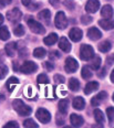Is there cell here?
<instances>
[{"label": "cell", "instance_id": "35", "mask_svg": "<svg viewBox=\"0 0 114 128\" xmlns=\"http://www.w3.org/2000/svg\"><path fill=\"white\" fill-rule=\"evenodd\" d=\"M106 115H107V118H108V122L112 124L113 119H114V107H108L106 109Z\"/></svg>", "mask_w": 114, "mask_h": 128}, {"label": "cell", "instance_id": "46", "mask_svg": "<svg viewBox=\"0 0 114 128\" xmlns=\"http://www.w3.org/2000/svg\"><path fill=\"white\" fill-rule=\"evenodd\" d=\"M105 73H106V68H103V70L99 73V77H101V78H102V77H104V74Z\"/></svg>", "mask_w": 114, "mask_h": 128}, {"label": "cell", "instance_id": "13", "mask_svg": "<svg viewBox=\"0 0 114 128\" xmlns=\"http://www.w3.org/2000/svg\"><path fill=\"white\" fill-rule=\"evenodd\" d=\"M59 48L65 53L71 51V43L69 42V40L65 38V36H62V38H61L60 42H59Z\"/></svg>", "mask_w": 114, "mask_h": 128}, {"label": "cell", "instance_id": "17", "mask_svg": "<svg viewBox=\"0 0 114 128\" xmlns=\"http://www.w3.org/2000/svg\"><path fill=\"white\" fill-rule=\"evenodd\" d=\"M97 88H99V83H97V82H90V83H87L85 85V87H84V94L89 95V94H91L92 92L96 90Z\"/></svg>", "mask_w": 114, "mask_h": 128}, {"label": "cell", "instance_id": "1", "mask_svg": "<svg viewBox=\"0 0 114 128\" xmlns=\"http://www.w3.org/2000/svg\"><path fill=\"white\" fill-rule=\"evenodd\" d=\"M12 107L20 116H29L31 113H32V109H31L30 106L26 105L22 100H16L12 103Z\"/></svg>", "mask_w": 114, "mask_h": 128}, {"label": "cell", "instance_id": "49", "mask_svg": "<svg viewBox=\"0 0 114 128\" xmlns=\"http://www.w3.org/2000/svg\"><path fill=\"white\" fill-rule=\"evenodd\" d=\"M2 22H4V17H2V16L0 14V26L2 24Z\"/></svg>", "mask_w": 114, "mask_h": 128}, {"label": "cell", "instance_id": "3", "mask_svg": "<svg viewBox=\"0 0 114 128\" xmlns=\"http://www.w3.org/2000/svg\"><path fill=\"white\" fill-rule=\"evenodd\" d=\"M54 23H55V26L60 30H63V29L67 28L68 26V20H67V17H65L64 12L62 11H59L55 16V19H54Z\"/></svg>", "mask_w": 114, "mask_h": 128}, {"label": "cell", "instance_id": "28", "mask_svg": "<svg viewBox=\"0 0 114 128\" xmlns=\"http://www.w3.org/2000/svg\"><path fill=\"white\" fill-rule=\"evenodd\" d=\"M81 75H82V77H83L84 80H90L92 76H93V74H92L90 68H87V66H83V68H82V71H81Z\"/></svg>", "mask_w": 114, "mask_h": 128}, {"label": "cell", "instance_id": "41", "mask_svg": "<svg viewBox=\"0 0 114 128\" xmlns=\"http://www.w3.org/2000/svg\"><path fill=\"white\" fill-rule=\"evenodd\" d=\"M5 127H18V122H9L5 125Z\"/></svg>", "mask_w": 114, "mask_h": 128}, {"label": "cell", "instance_id": "4", "mask_svg": "<svg viewBox=\"0 0 114 128\" xmlns=\"http://www.w3.org/2000/svg\"><path fill=\"white\" fill-rule=\"evenodd\" d=\"M28 26H29V28H30V30L37 34H43L44 32H46L44 26H42L40 22H38V21H36L33 19L28 20Z\"/></svg>", "mask_w": 114, "mask_h": 128}, {"label": "cell", "instance_id": "23", "mask_svg": "<svg viewBox=\"0 0 114 128\" xmlns=\"http://www.w3.org/2000/svg\"><path fill=\"white\" fill-rule=\"evenodd\" d=\"M58 41V36L57 33H50L48 36H46L43 40V42L46 43L47 45H53L55 42Z\"/></svg>", "mask_w": 114, "mask_h": 128}, {"label": "cell", "instance_id": "6", "mask_svg": "<svg viewBox=\"0 0 114 128\" xmlns=\"http://www.w3.org/2000/svg\"><path fill=\"white\" fill-rule=\"evenodd\" d=\"M38 70V65H37L34 62L32 61H27L21 65L20 68V71L22 72L23 74H30V73H33Z\"/></svg>", "mask_w": 114, "mask_h": 128}, {"label": "cell", "instance_id": "7", "mask_svg": "<svg viewBox=\"0 0 114 128\" xmlns=\"http://www.w3.org/2000/svg\"><path fill=\"white\" fill-rule=\"evenodd\" d=\"M79 68V63L76 62V60H74L73 58H68L65 60L64 68L67 73H74Z\"/></svg>", "mask_w": 114, "mask_h": 128}, {"label": "cell", "instance_id": "10", "mask_svg": "<svg viewBox=\"0 0 114 128\" xmlns=\"http://www.w3.org/2000/svg\"><path fill=\"white\" fill-rule=\"evenodd\" d=\"M82 36H83L82 30L79 29V28H73V29L70 30V32H69V36H70V39L74 42L80 41V40L82 39Z\"/></svg>", "mask_w": 114, "mask_h": 128}, {"label": "cell", "instance_id": "24", "mask_svg": "<svg viewBox=\"0 0 114 128\" xmlns=\"http://www.w3.org/2000/svg\"><path fill=\"white\" fill-rule=\"evenodd\" d=\"M94 118H95V122H97L99 125L102 126L103 124H104V115H103V113L100 110V109H95L94 110Z\"/></svg>", "mask_w": 114, "mask_h": 128}, {"label": "cell", "instance_id": "15", "mask_svg": "<svg viewBox=\"0 0 114 128\" xmlns=\"http://www.w3.org/2000/svg\"><path fill=\"white\" fill-rule=\"evenodd\" d=\"M38 18L41 21H44L47 24H49L50 19H51V12H50V10L44 9V10H42V11H40L38 13Z\"/></svg>", "mask_w": 114, "mask_h": 128}, {"label": "cell", "instance_id": "18", "mask_svg": "<svg viewBox=\"0 0 114 128\" xmlns=\"http://www.w3.org/2000/svg\"><path fill=\"white\" fill-rule=\"evenodd\" d=\"M6 53L9 56H15L16 55V52H17V44H16V42H9L7 45H6Z\"/></svg>", "mask_w": 114, "mask_h": 128}, {"label": "cell", "instance_id": "36", "mask_svg": "<svg viewBox=\"0 0 114 128\" xmlns=\"http://www.w3.org/2000/svg\"><path fill=\"white\" fill-rule=\"evenodd\" d=\"M64 81H65V78L62 75H60V74H55L54 75V82L57 84H63Z\"/></svg>", "mask_w": 114, "mask_h": 128}, {"label": "cell", "instance_id": "8", "mask_svg": "<svg viewBox=\"0 0 114 128\" xmlns=\"http://www.w3.org/2000/svg\"><path fill=\"white\" fill-rule=\"evenodd\" d=\"M21 17H22V13L18 8H15V9L10 10L9 12H7V19L10 22H17L21 19Z\"/></svg>", "mask_w": 114, "mask_h": 128}, {"label": "cell", "instance_id": "30", "mask_svg": "<svg viewBox=\"0 0 114 128\" xmlns=\"http://www.w3.org/2000/svg\"><path fill=\"white\" fill-rule=\"evenodd\" d=\"M68 107H69V102L65 100H62L59 103V109H60V113L62 114H67L68 112Z\"/></svg>", "mask_w": 114, "mask_h": 128}, {"label": "cell", "instance_id": "12", "mask_svg": "<svg viewBox=\"0 0 114 128\" xmlns=\"http://www.w3.org/2000/svg\"><path fill=\"white\" fill-rule=\"evenodd\" d=\"M106 97H107V93L106 92H100L96 96H94V97L91 100V105L94 106V107L95 106H99Z\"/></svg>", "mask_w": 114, "mask_h": 128}, {"label": "cell", "instance_id": "38", "mask_svg": "<svg viewBox=\"0 0 114 128\" xmlns=\"http://www.w3.org/2000/svg\"><path fill=\"white\" fill-rule=\"evenodd\" d=\"M49 56H50V60H58L60 56V53L58 52V51H52V52H50V54H49Z\"/></svg>", "mask_w": 114, "mask_h": 128}, {"label": "cell", "instance_id": "5", "mask_svg": "<svg viewBox=\"0 0 114 128\" xmlns=\"http://www.w3.org/2000/svg\"><path fill=\"white\" fill-rule=\"evenodd\" d=\"M36 117L42 124H48V122L51 120V115H50L49 112L44 108H39L36 113Z\"/></svg>", "mask_w": 114, "mask_h": 128}, {"label": "cell", "instance_id": "45", "mask_svg": "<svg viewBox=\"0 0 114 128\" xmlns=\"http://www.w3.org/2000/svg\"><path fill=\"white\" fill-rule=\"evenodd\" d=\"M49 1H50V4H52L54 7H58L59 6V4H60L59 0H49Z\"/></svg>", "mask_w": 114, "mask_h": 128}, {"label": "cell", "instance_id": "34", "mask_svg": "<svg viewBox=\"0 0 114 128\" xmlns=\"http://www.w3.org/2000/svg\"><path fill=\"white\" fill-rule=\"evenodd\" d=\"M37 82H38V84H48L49 83V78H48L46 74H40L38 76V78H37Z\"/></svg>", "mask_w": 114, "mask_h": 128}, {"label": "cell", "instance_id": "26", "mask_svg": "<svg viewBox=\"0 0 114 128\" xmlns=\"http://www.w3.org/2000/svg\"><path fill=\"white\" fill-rule=\"evenodd\" d=\"M69 87H70L71 90L76 92V90H80V82L76 78H70V81H69Z\"/></svg>", "mask_w": 114, "mask_h": 128}, {"label": "cell", "instance_id": "20", "mask_svg": "<svg viewBox=\"0 0 114 128\" xmlns=\"http://www.w3.org/2000/svg\"><path fill=\"white\" fill-rule=\"evenodd\" d=\"M19 84V80L17 78V77H10L9 80L7 81V83H6V85H7V88L10 90V92H14V90H15V87L17 86V85Z\"/></svg>", "mask_w": 114, "mask_h": 128}, {"label": "cell", "instance_id": "33", "mask_svg": "<svg viewBox=\"0 0 114 128\" xmlns=\"http://www.w3.org/2000/svg\"><path fill=\"white\" fill-rule=\"evenodd\" d=\"M8 74V66L5 64H0V80L5 78Z\"/></svg>", "mask_w": 114, "mask_h": 128}, {"label": "cell", "instance_id": "44", "mask_svg": "<svg viewBox=\"0 0 114 128\" xmlns=\"http://www.w3.org/2000/svg\"><path fill=\"white\" fill-rule=\"evenodd\" d=\"M11 2V0H0V4L1 6H6V4H9Z\"/></svg>", "mask_w": 114, "mask_h": 128}, {"label": "cell", "instance_id": "9", "mask_svg": "<svg viewBox=\"0 0 114 128\" xmlns=\"http://www.w3.org/2000/svg\"><path fill=\"white\" fill-rule=\"evenodd\" d=\"M100 9L99 0H89L85 4V11L87 13H94Z\"/></svg>", "mask_w": 114, "mask_h": 128}, {"label": "cell", "instance_id": "29", "mask_svg": "<svg viewBox=\"0 0 114 128\" xmlns=\"http://www.w3.org/2000/svg\"><path fill=\"white\" fill-rule=\"evenodd\" d=\"M46 54H47V51H46V49H43V48H37V49L33 51V55L38 58H44Z\"/></svg>", "mask_w": 114, "mask_h": 128}, {"label": "cell", "instance_id": "21", "mask_svg": "<svg viewBox=\"0 0 114 128\" xmlns=\"http://www.w3.org/2000/svg\"><path fill=\"white\" fill-rule=\"evenodd\" d=\"M84 106H85V102H84L83 97H81V96H79V97H75L73 100V107L75 109H83Z\"/></svg>", "mask_w": 114, "mask_h": 128}, {"label": "cell", "instance_id": "11", "mask_svg": "<svg viewBox=\"0 0 114 128\" xmlns=\"http://www.w3.org/2000/svg\"><path fill=\"white\" fill-rule=\"evenodd\" d=\"M87 38L90 40H92V41H95V40H99L102 38V33H101V31L99 29L93 26V28H90L87 30Z\"/></svg>", "mask_w": 114, "mask_h": 128}, {"label": "cell", "instance_id": "31", "mask_svg": "<svg viewBox=\"0 0 114 128\" xmlns=\"http://www.w3.org/2000/svg\"><path fill=\"white\" fill-rule=\"evenodd\" d=\"M14 33H15V36H25V33H26L25 26H21V24H18V26L15 28Z\"/></svg>", "mask_w": 114, "mask_h": 128}, {"label": "cell", "instance_id": "50", "mask_svg": "<svg viewBox=\"0 0 114 128\" xmlns=\"http://www.w3.org/2000/svg\"><path fill=\"white\" fill-rule=\"evenodd\" d=\"M112 98H113V102H114V93H113V96H112Z\"/></svg>", "mask_w": 114, "mask_h": 128}, {"label": "cell", "instance_id": "27", "mask_svg": "<svg viewBox=\"0 0 114 128\" xmlns=\"http://www.w3.org/2000/svg\"><path fill=\"white\" fill-rule=\"evenodd\" d=\"M10 38V32L8 30V26H1L0 28V40L6 41Z\"/></svg>", "mask_w": 114, "mask_h": 128}, {"label": "cell", "instance_id": "16", "mask_svg": "<svg viewBox=\"0 0 114 128\" xmlns=\"http://www.w3.org/2000/svg\"><path fill=\"white\" fill-rule=\"evenodd\" d=\"M101 16H102L104 19H110V18H112V16H113L112 7H111L110 4H105V6L102 8V10H101Z\"/></svg>", "mask_w": 114, "mask_h": 128}, {"label": "cell", "instance_id": "40", "mask_svg": "<svg viewBox=\"0 0 114 128\" xmlns=\"http://www.w3.org/2000/svg\"><path fill=\"white\" fill-rule=\"evenodd\" d=\"M64 4H65V7H67L68 9H73L74 4H73L72 1H71V0H67V1H65Z\"/></svg>", "mask_w": 114, "mask_h": 128}, {"label": "cell", "instance_id": "37", "mask_svg": "<svg viewBox=\"0 0 114 128\" xmlns=\"http://www.w3.org/2000/svg\"><path fill=\"white\" fill-rule=\"evenodd\" d=\"M81 22L83 23V24H90V23L92 22V17H90V16H83V17L81 18Z\"/></svg>", "mask_w": 114, "mask_h": 128}, {"label": "cell", "instance_id": "39", "mask_svg": "<svg viewBox=\"0 0 114 128\" xmlns=\"http://www.w3.org/2000/svg\"><path fill=\"white\" fill-rule=\"evenodd\" d=\"M106 63H107V65H113L114 64V54L110 55V56L106 58Z\"/></svg>", "mask_w": 114, "mask_h": 128}, {"label": "cell", "instance_id": "32", "mask_svg": "<svg viewBox=\"0 0 114 128\" xmlns=\"http://www.w3.org/2000/svg\"><path fill=\"white\" fill-rule=\"evenodd\" d=\"M23 126L26 128H38V124L32 119H26L23 122Z\"/></svg>", "mask_w": 114, "mask_h": 128}, {"label": "cell", "instance_id": "14", "mask_svg": "<svg viewBox=\"0 0 114 128\" xmlns=\"http://www.w3.org/2000/svg\"><path fill=\"white\" fill-rule=\"evenodd\" d=\"M70 122L74 127H80L83 125L84 119L82 116H79V115H76V114H72V115L70 116Z\"/></svg>", "mask_w": 114, "mask_h": 128}, {"label": "cell", "instance_id": "43", "mask_svg": "<svg viewBox=\"0 0 114 128\" xmlns=\"http://www.w3.org/2000/svg\"><path fill=\"white\" fill-rule=\"evenodd\" d=\"M57 125H59V126H61V125H64V119L60 118L59 116H57Z\"/></svg>", "mask_w": 114, "mask_h": 128}, {"label": "cell", "instance_id": "22", "mask_svg": "<svg viewBox=\"0 0 114 128\" xmlns=\"http://www.w3.org/2000/svg\"><path fill=\"white\" fill-rule=\"evenodd\" d=\"M90 68L92 70H99L101 66V58L100 56H93L91 58V62H90Z\"/></svg>", "mask_w": 114, "mask_h": 128}, {"label": "cell", "instance_id": "48", "mask_svg": "<svg viewBox=\"0 0 114 128\" xmlns=\"http://www.w3.org/2000/svg\"><path fill=\"white\" fill-rule=\"evenodd\" d=\"M110 78H111V82H112V83H114V70L112 71V73H111Z\"/></svg>", "mask_w": 114, "mask_h": 128}, {"label": "cell", "instance_id": "2", "mask_svg": "<svg viewBox=\"0 0 114 128\" xmlns=\"http://www.w3.org/2000/svg\"><path fill=\"white\" fill-rule=\"evenodd\" d=\"M94 56V50L91 45L83 44L80 49V58L83 61H89Z\"/></svg>", "mask_w": 114, "mask_h": 128}, {"label": "cell", "instance_id": "47", "mask_svg": "<svg viewBox=\"0 0 114 128\" xmlns=\"http://www.w3.org/2000/svg\"><path fill=\"white\" fill-rule=\"evenodd\" d=\"M22 1V4H25V6H27L29 7V4H30V2H31V0H21Z\"/></svg>", "mask_w": 114, "mask_h": 128}, {"label": "cell", "instance_id": "42", "mask_svg": "<svg viewBox=\"0 0 114 128\" xmlns=\"http://www.w3.org/2000/svg\"><path fill=\"white\" fill-rule=\"evenodd\" d=\"M44 66H46V68L48 71H52V70H53V65H52L50 62H46V63H44Z\"/></svg>", "mask_w": 114, "mask_h": 128}, {"label": "cell", "instance_id": "25", "mask_svg": "<svg viewBox=\"0 0 114 128\" xmlns=\"http://www.w3.org/2000/svg\"><path fill=\"white\" fill-rule=\"evenodd\" d=\"M111 49H112V44H111V42H108V41H103L99 44V50L103 53L108 52Z\"/></svg>", "mask_w": 114, "mask_h": 128}, {"label": "cell", "instance_id": "19", "mask_svg": "<svg viewBox=\"0 0 114 128\" xmlns=\"http://www.w3.org/2000/svg\"><path fill=\"white\" fill-rule=\"evenodd\" d=\"M99 26L104 30H112V29H114V21H111L108 19H103L99 21Z\"/></svg>", "mask_w": 114, "mask_h": 128}]
</instances>
